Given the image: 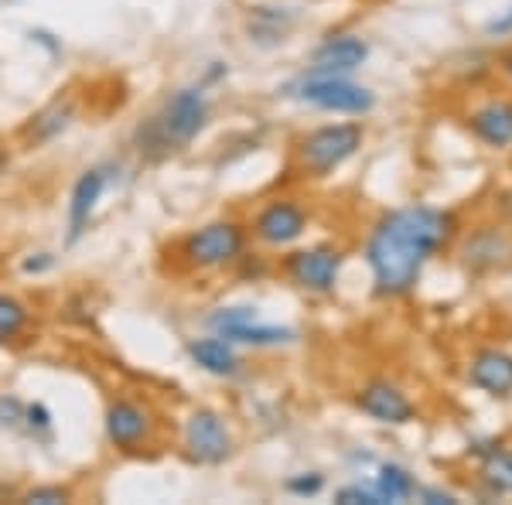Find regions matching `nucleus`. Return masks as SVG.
Here are the masks:
<instances>
[{
  "label": "nucleus",
  "instance_id": "obj_1",
  "mask_svg": "<svg viewBox=\"0 0 512 505\" xmlns=\"http://www.w3.org/2000/svg\"><path fill=\"white\" fill-rule=\"evenodd\" d=\"M451 233V212L431 209V205H407V209L386 212L366 243V263L373 270L376 294L400 297L414 291L420 273L444 250Z\"/></svg>",
  "mask_w": 512,
  "mask_h": 505
},
{
  "label": "nucleus",
  "instance_id": "obj_2",
  "mask_svg": "<svg viewBox=\"0 0 512 505\" xmlns=\"http://www.w3.org/2000/svg\"><path fill=\"white\" fill-rule=\"evenodd\" d=\"M209 96L198 86H185L178 93H171L158 106L151 120L137 130V151L140 154H171L188 147L192 140L209 127Z\"/></svg>",
  "mask_w": 512,
  "mask_h": 505
},
{
  "label": "nucleus",
  "instance_id": "obj_3",
  "mask_svg": "<svg viewBox=\"0 0 512 505\" xmlns=\"http://www.w3.org/2000/svg\"><path fill=\"white\" fill-rule=\"evenodd\" d=\"M362 137L359 123H325L297 140V168L308 178H328L359 154Z\"/></svg>",
  "mask_w": 512,
  "mask_h": 505
},
{
  "label": "nucleus",
  "instance_id": "obj_4",
  "mask_svg": "<svg viewBox=\"0 0 512 505\" xmlns=\"http://www.w3.org/2000/svg\"><path fill=\"white\" fill-rule=\"evenodd\" d=\"M291 96L315 106V110L345 113V117H362V113H369L376 106L373 89L359 86L349 76H321V72H308L301 82H294Z\"/></svg>",
  "mask_w": 512,
  "mask_h": 505
},
{
  "label": "nucleus",
  "instance_id": "obj_5",
  "mask_svg": "<svg viewBox=\"0 0 512 505\" xmlns=\"http://www.w3.org/2000/svg\"><path fill=\"white\" fill-rule=\"evenodd\" d=\"M243 246L246 229L233 219H219L181 239V260L192 270H219L236 263L243 256Z\"/></svg>",
  "mask_w": 512,
  "mask_h": 505
},
{
  "label": "nucleus",
  "instance_id": "obj_6",
  "mask_svg": "<svg viewBox=\"0 0 512 505\" xmlns=\"http://www.w3.org/2000/svg\"><path fill=\"white\" fill-rule=\"evenodd\" d=\"M209 331L229 338L233 345H250V349H277V345H294L297 328L287 325H263L256 308L236 304V308H216L205 318Z\"/></svg>",
  "mask_w": 512,
  "mask_h": 505
},
{
  "label": "nucleus",
  "instance_id": "obj_7",
  "mask_svg": "<svg viewBox=\"0 0 512 505\" xmlns=\"http://www.w3.org/2000/svg\"><path fill=\"white\" fill-rule=\"evenodd\" d=\"M181 444H185L188 461L205 468L226 465L236 454V437L229 430L226 417L216 410H192L185 417V427H181Z\"/></svg>",
  "mask_w": 512,
  "mask_h": 505
},
{
  "label": "nucleus",
  "instance_id": "obj_8",
  "mask_svg": "<svg viewBox=\"0 0 512 505\" xmlns=\"http://www.w3.org/2000/svg\"><path fill=\"white\" fill-rule=\"evenodd\" d=\"M103 427H106V441L117 447V451L134 454L144 444H151L154 413L147 403L130 400V396H117V400H110V407H106Z\"/></svg>",
  "mask_w": 512,
  "mask_h": 505
},
{
  "label": "nucleus",
  "instance_id": "obj_9",
  "mask_svg": "<svg viewBox=\"0 0 512 505\" xmlns=\"http://www.w3.org/2000/svg\"><path fill=\"white\" fill-rule=\"evenodd\" d=\"M342 263H345L342 250H332V246H308V250H294L287 256L284 270L301 291L332 294L338 277H342Z\"/></svg>",
  "mask_w": 512,
  "mask_h": 505
},
{
  "label": "nucleus",
  "instance_id": "obj_10",
  "mask_svg": "<svg viewBox=\"0 0 512 505\" xmlns=\"http://www.w3.org/2000/svg\"><path fill=\"white\" fill-rule=\"evenodd\" d=\"M355 407H359L366 417H373L376 424L386 427H403L417 417V407L400 386L390 383V379H373L355 393Z\"/></svg>",
  "mask_w": 512,
  "mask_h": 505
},
{
  "label": "nucleus",
  "instance_id": "obj_11",
  "mask_svg": "<svg viewBox=\"0 0 512 505\" xmlns=\"http://www.w3.org/2000/svg\"><path fill=\"white\" fill-rule=\"evenodd\" d=\"M304 233H308V212L294 198H277V202L263 205L253 219V236L263 246H291Z\"/></svg>",
  "mask_w": 512,
  "mask_h": 505
},
{
  "label": "nucleus",
  "instance_id": "obj_12",
  "mask_svg": "<svg viewBox=\"0 0 512 505\" xmlns=\"http://www.w3.org/2000/svg\"><path fill=\"white\" fill-rule=\"evenodd\" d=\"M369 59V45L359 35H332L311 55V72L321 76H352Z\"/></svg>",
  "mask_w": 512,
  "mask_h": 505
},
{
  "label": "nucleus",
  "instance_id": "obj_13",
  "mask_svg": "<svg viewBox=\"0 0 512 505\" xmlns=\"http://www.w3.org/2000/svg\"><path fill=\"white\" fill-rule=\"evenodd\" d=\"M106 168H86L82 175L76 178L72 185V195H69V243H79L82 233H86L89 219H93L99 198L106 192Z\"/></svg>",
  "mask_w": 512,
  "mask_h": 505
},
{
  "label": "nucleus",
  "instance_id": "obj_14",
  "mask_svg": "<svg viewBox=\"0 0 512 505\" xmlns=\"http://www.w3.org/2000/svg\"><path fill=\"white\" fill-rule=\"evenodd\" d=\"M188 355H192V362L198 369L219 379H229L243 369V359H239L236 345L229 342V338L216 335V331L205 338H192V342H188Z\"/></svg>",
  "mask_w": 512,
  "mask_h": 505
},
{
  "label": "nucleus",
  "instance_id": "obj_15",
  "mask_svg": "<svg viewBox=\"0 0 512 505\" xmlns=\"http://www.w3.org/2000/svg\"><path fill=\"white\" fill-rule=\"evenodd\" d=\"M468 383L489 396L512 393V355L502 349H482L468 366Z\"/></svg>",
  "mask_w": 512,
  "mask_h": 505
},
{
  "label": "nucleus",
  "instance_id": "obj_16",
  "mask_svg": "<svg viewBox=\"0 0 512 505\" xmlns=\"http://www.w3.org/2000/svg\"><path fill=\"white\" fill-rule=\"evenodd\" d=\"M472 134L489 147H509L512 144V103L509 99H489L475 106L468 117Z\"/></svg>",
  "mask_w": 512,
  "mask_h": 505
},
{
  "label": "nucleus",
  "instance_id": "obj_17",
  "mask_svg": "<svg viewBox=\"0 0 512 505\" xmlns=\"http://www.w3.org/2000/svg\"><path fill=\"white\" fill-rule=\"evenodd\" d=\"M373 488H376V495L383 502H407V499H414V495L420 492L414 475H410L407 468H400V465H383V468H379Z\"/></svg>",
  "mask_w": 512,
  "mask_h": 505
},
{
  "label": "nucleus",
  "instance_id": "obj_18",
  "mask_svg": "<svg viewBox=\"0 0 512 505\" xmlns=\"http://www.w3.org/2000/svg\"><path fill=\"white\" fill-rule=\"evenodd\" d=\"M482 482L502 495H512V451L509 447H485L482 451Z\"/></svg>",
  "mask_w": 512,
  "mask_h": 505
},
{
  "label": "nucleus",
  "instance_id": "obj_19",
  "mask_svg": "<svg viewBox=\"0 0 512 505\" xmlns=\"http://www.w3.org/2000/svg\"><path fill=\"white\" fill-rule=\"evenodd\" d=\"M28 321H31L28 304L18 301L14 294H0V349L18 342L24 328H28Z\"/></svg>",
  "mask_w": 512,
  "mask_h": 505
},
{
  "label": "nucleus",
  "instance_id": "obj_20",
  "mask_svg": "<svg viewBox=\"0 0 512 505\" xmlns=\"http://www.w3.org/2000/svg\"><path fill=\"white\" fill-rule=\"evenodd\" d=\"M321 488H325V478H321L318 471H308V475L287 478V492L297 495V499H311V495H318Z\"/></svg>",
  "mask_w": 512,
  "mask_h": 505
},
{
  "label": "nucleus",
  "instance_id": "obj_21",
  "mask_svg": "<svg viewBox=\"0 0 512 505\" xmlns=\"http://www.w3.org/2000/svg\"><path fill=\"white\" fill-rule=\"evenodd\" d=\"M335 499L342 502V505H383V499L376 495V488L373 485H349V488H338L335 492Z\"/></svg>",
  "mask_w": 512,
  "mask_h": 505
},
{
  "label": "nucleus",
  "instance_id": "obj_22",
  "mask_svg": "<svg viewBox=\"0 0 512 505\" xmlns=\"http://www.w3.org/2000/svg\"><path fill=\"white\" fill-rule=\"evenodd\" d=\"M72 499V492L69 488H62V485H35V488H28L24 492V502H31V505H52V502H69Z\"/></svg>",
  "mask_w": 512,
  "mask_h": 505
},
{
  "label": "nucleus",
  "instance_id": "obj_23",
  "mask_svg": "<svg viewBox=\"0 0 512 505\" xmlns=\"http://www.w3.org/2000/svg\"><path fill=\"white\" fill-rule=\"evenodd\" d=\"M24 420H28V427H52V413H48L45 407H28L24 410Z\"/></svg>",
  "mask_w": 512,
  "mask_h": 505
},
{
  "label": "nucleus",
  "instance_id": "obj_24",
  "mask_svg": "<svg viewBox=\"0 0 512 505\" xmlns=\"http://www.w3.org/2000/svg\"><path fill=\"white\" fill-rule=\"evenodd\" d=\"M485 31H489V35H512V7L506 14H499L495 21H489V28Z\"/></svg>",
  "mask_w": 512,
  "mask_h": 505
},
{
  "label": "nucleus",
  "instance_id": "obj_25",
  "mask_svg": "<svg viewBox=\"0 0 512 505\" xmlns=\"http://www.w3.org/2000/svg\"><path fill=\"white\" fill-rule=\"evenodd\" d=\"M52 253H38V260H24V270L28 273H41V270H48L52 267Z\"/></svg>",
  "mask_w": 512,
  "mask_h": 505
},
{
  "label": "nucleus",
  "instance_id": "obj_26",
  "mask_svg": "<svg viewBox=\"0 0 512 505\" xmlns=\"http://www.w3.org/2000/svg\"><path fill=\"white\" fill-rule=\"evenodd\" d=\"M506 69H509V76H512V55H509V59H506Z\"/></svg>",
  "mask_w": 512,
  "mask_h": 505
}]
</instances>
